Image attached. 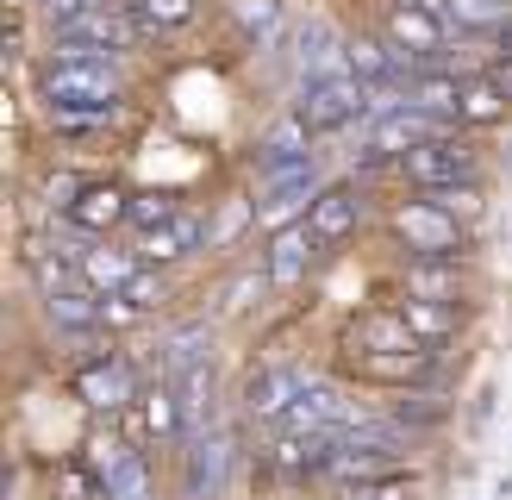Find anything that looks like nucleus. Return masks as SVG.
Returning <instances> with one entry per match:
<instances>
[{"instance_id": "1", "label": "nucleus", "mask_w": 512, "mask_h": 500, "mask_svg": "<svg viewBox=\"0 0 512 500\" xmlns=\"http://www.w3.org/2000/svg\"><path fill=\"white\" fill-rule=\"evenodd\" d=\"M138 38H144V25L132 19V7H88V13H57V19H50V44H57V57L119 63Z\"/></svg>"}, {"instance_id": "2", "label": "nucleus", "mask_w": 512, "mask_h": 500, "mask_svg": "<svg viewBox=\"0 0 512 500\" xmlns=\"http://www.w3.org/2000/svg\"><path fill=\"white\" fill-rule=\"evenodd\" d=\"M388 232L400 238V250H413V257H463L469 250V225L456 219V207H444L438 194L419 200H400V207L388 213Z\"/></svg>"}, {"instance_id": "3", "label": "nucleus", "mask_w": 512, "mask_h": 500, "mask_svg": "<svg viewBox=\"0 0 512 500\" xmlns=\"http://www.w3.org/2000/svg\"><path fill=\"white\" fill-rule=\"evenodd\" d=\"M44 107H119L125 75L119 63H94V57H50L38 75Z\"/></svg>"}, {"instance_id": "4", "label": "nucleus", "mask_w": 512, "mask_h": 500, "mask_svg": "<svg viewBox=\"0 0 512 500\" xmlns=\"http://www.w3.org/2000/svg\"><path fill=\"white\" fill-rule=\"evenodd\" d=\"M300 113L313 119V132H350L356 119H369V82L356 69H319L300 82Z\"/></svg>"}, {"instance_id": "5", "label": "nucleus", "mask_w": 512, "mask_h": 500, "mask_svg": "<svg viewBox=\"0 0 512 500\" xmlns=\"http://www.w3.org/2000/svg\"><path fill=\"white\" fill-rule=\"evenodd\" d=\"M319 163H288V169H269L263 188H256V232H281V225H300L319 200Z\"/></svg>"}, {"instance_id": "6", "label": "nucleus", "mask_w": 512, "mask_h": 500, "mask_svg": "<svg viewBox=\"0 0 512 500\" xmlns=\"http://www.w3.org/2000/svg\"><path fill=\"white\" fill-rule=\"evenodd\" d=\"M232 463H238V438L225 432V425L188 432L182 438V494L188 500H219V488L232 482Z\"/></svg>"}, {"instance_id": "7", "label": "nucleus", "mask_w": 512, "mask_h": 500, "mask_svg": "<svg viewBox=\"0 0 512 500\" xmlns=\"http://www.w3.org/2000/svg\"><path fill=\"white\" fill-rule=\"evenodd\" d=\"M138 369H132V357H94V363H82L75 369V400L94 413V419H113V413H132L138 407Z\"/></svg>"}, {"instance_id": "8", "label": "nucleus", "mask_w": 512, "mask_h": 500, "mask_svg": "<svg viewBox=\"0 0 512 500\" xmlns=\"http://www.w3.org/2000/svg\"><path fill=\"white\" fill-rule=\"evenodd\" d=\"M394 169L413 188H450V182H475V150L456 132H431V138H419L413 150H406Z\"/></svg>"}, {"instance_id": "9", "label": "nucleus", "mask_w": 512, "mask_h": 500, "mask_svg": "<svg viewBox=\"0 0 512 500\" xmlns=\"http://www.w3.org/2000/svg\"><path fill=\"white\" fill-rule=\"evenodd\" d=\"M207 238H213V219L200 213V207H182L169 225H150V232H138V257L157 263V269H169V263H182V257H200V250H207Z\"/></svg>"}, {"instance_id": "10", "label": "nucleus", "mask_w": 512, "mask_h": 500, "mask_svg": "<svg viewBox=\"0 0 512 500\" xmlns=\"http://www.w3.org/2000/svg\"><path fill=\"white\" fill-rule=\"evenodd\" d=\"M119 425H125L138 444H182V438H188V419H182V394H175V382L144 388L138 407L119 413Z\"/></svg>"}, {"instance_id": "11", "label": "nucleus", "mask_w": 512, "mask_h": 500, "mask_svg": "<svg viewBox=\"0 0 512 500\" xmlns=\"http://www.w3.org/2000/svg\"><path fill=\"white\" fill-rule=\"evenodd\" d=\"M381 38H394L406 57H419L425 69L444 57V44H450V19L438 13H425V7H406V0H394L388 19H381Z\"/></svg>"}, {"instance_id": "12", "label": "nucleus", "mask_w": 512, "mask_h": 500, "mask_svg": "<svg viewBox=\"0 0 512 500\" xmlns=\"http://www.w3.org/2000/svg\"><path fill=\"white\" fill-rule=\"evenodd\" d=\"M319 250H325V244L313 238V225H306V219H300V225H281V232H269V257H263V269L275 275V294L300 288Z\"/></svg>"}, {"instance_id": "13", "label": "nucleus", "mask_w": 512, "mask_h": 500, "mask_svg": "<svg viewBox=\"0 0 512 500\" xmlns=\"http://www.w3.org/2000/svg\"><path fill=\"white\" fill-rule=\"evenodd\" d=\"M306 388H313V375H306V369H294V363H263V369L244 382V413L275 419L281 407H294Z\"/></svg>"}, {"instance_id": "14", "label": "nucleus", "mask_w": 512, "mask_h": 500, "mask_svg": "<svg viewBox=\"0 0 512 500\" xmlns=\"http://www.w3.org/2000/svg\"><path fill=\"white\" fill-rule=\"evenodd\" d=\"M313 119H306L300 107L294 113H281V119H269V132L263 138H256V169H288V163H306V157H313Z\"/></svg>"}, {"instance_id": "15", "label": "nucleus", "mask_w": 512, "mask_h": 500, "mask_svg": "<svg viewBox=\"0 0 512 500\" xmlns=\"http://www.w3.org/2000/svg\"><path fill=\"white\" fill-rule=\"evenodd\" d=\"M44 325L63 338H82V332H107L100 325V288H63V294H44Z\"/></svg>"}, {"instance_id": "16", "label": "nucleus", "mask_w": 512, "mask_h": 500, "mask_svg": "<svg viewBox=\"0 0 512 500\" xmlns=\"http://www.w3.org/2000/svg\"><path fill=\"white\" fill-rule=\"evenodd\" d=\"M469 275L456 269V257H413L400 269V294H425V300H456L463 307Z\"/></svg>"}, {"instance_id": "17", "label": "nucleus", "mask_w": 512, "mask_h": 500, "mask_svg": "<svg viewBox=\"0 0 512 500\" xmlns=\"http://www.w3.org/2000/svg\"><path fill=\"white\" fill-rule=\"evenodd\" d=\"M506 113H512V94L494 82L488 69L463 75V88H456V125H500Z\"/></svg>"}, {"instance_id": "18", "label": "nucleus", "mask_w": 512, "mask_h": 500, "mask_svg": "<svg viewBox=\"0 0 512 500\" xmlns=\"http://www.w3.org/2000/svg\"><path fill=\"white\" fill-rule=\"evenodd\" d=\"M356 219H363V200H356V188H319L313 213H306V225H313L319 244H344L356 232Z\"/></svg>"}, {"instance_id": "19", "label": "nucleus", "mask_w": 512, "mask_h": 500, "mask_svg": "<svg viewBox=\"0 0 512 500\" xmlns=\"http://www.w3.org/2000/svg\"><path fill=\"white\" fill-rule=\"evenodd\" d=\"M69 219L82 225V232H113V225H125L132 219V194L125 188H113V182H94V188H82V200L69 207Z\"/></svg>"}, {"instance_id": "20", "label": "nucleus", "mask_w": 512, "mask_h": 500, "mask_svg": "<svg viewBox=\"0 0 512 500\" xmlns=\"http://www.w3.org/2000/svg\"><path fill=\"white\" fill-rule=\"evenodd\" d=\"M394 313H400L406 325H413V332H419L425 344H450L456 332H463V307H456V300H425V294H406Z\"/></svg>"}, {"instance_id": "21", "label": "nucleus", "mask_w": 512, "mask_h": 500, "mask_svg": "<svg viewBox=\"0 0 512 500\" xmlns=\"http://www.w3.org/2000/svg\"><path fill=\"white\" fill-rule=\"evenodd\" d=\"M175 394H182V419L188 432H207V425H219V369L213 363H194L188 375H175Z\"/></svg>"}, {"instance_id": "22", "label": "nucleus", "mask_w": 512, "mask_h": 500, "mask_svg": "<svg viewBox=\"0 0 512 500\" xmlns=\"http://www.w3.org/2000/svg\"><path fill=\"white\" fill-rule=\"evenodd\" d=\"M144 269V257L138 250H107V244H94L88 257H82V275H88V288H100V294H119L132 275Z\"/></svg>"}, {"instance_id": "23", "label": "nucleus", "mask_w": 512, "mask_h": 500, "mask_svg": "<svg viewBox=\"0 0 512 500\" xmlns=\"http://www.w3.org/2000/svg\"><path fill=\"white\" fill-rule=\"evenodd\" d=\"M132 7V19L144 25V32H188V25H200V0H125Z\"/></svg>"}, {"instance_id": "24", "label": "nucleus", "mask_w": 512, "mask_h": 500, "mask_svg": "<svg viewBox=\"0 0 512 500\" xmlns=\"http://www.w3.org/2000/svg\"><path fill=\"white\" fill-rule=\"evenodd\" d=\"M232 19L244 25V38L256 50L281 38V0H232Z\"/></svg>"}, {"instance_id": "25", "label": "nucleus", "mask_w": 512, "mask_h": 500, "mask_svg": "<svg viewBox=\"0 0 512 500\" xmlns=\"http://www.w3.org/2000/svg\"><path fill=\"white\" fill-rule=\"evenodd\" d=\"M450 25L456 32H500V25H512V0H450Z\"/></svg>"}, {"instance_id": "26", "label": "nucleus", "mask_w": 512, "mask_h": 500, "mask_svg": "<svg viewBox=\"0 0 512 500\" xmlns=\"http://www.w3.org/2000/svg\"><path fill=\"white\" fill-rule=\"evenodd\" d=\"M175 213H182V194H169V188H138V194H132V232L169 225Z\"/></svg>"}, {"instance_id": "27", "label": "nucleus", "mask_w": 512, "mask_h": 500, "mask_svg": "<svg viewBox=\"0 0 512 500\" xmlns=\"http://www.w3.org/2000/svg\"><path fill=\"white\" fill-rule=\"evenodd\" d=\"M269 288H275V275H269V269H238L232 282H225V294H219V300H225V313H250Z\"/></svg>"}, {"instance_id": "28", "label": "nucleus", "mask_w": 512, "mask_h": 500, "mask_svg": "<svg viewBox=\"0 0 512 500\" xmlns=\"http://www.w3.org/2000/svg\"><path fill=\"white\" fill-rule=\"evenodd\" d=\"M338 500H419L413 475H381V482H344Z\"/></svg>"}, {"instance_id": "29", "label": "nucleus", "mask_w": 512, "mask_h": 500, "mask_svg": "<svg viewBox=\"0 0 512 500\" xmlns=\"http://www.w3.org/2000/svg\"><path fill=\"white\" fill-rule=\"evenodd\" d=\"M82 188H88V182H82L75 169H50L44 182H38V194H44V207H50V213H69L75 200H82Z\"/></svg>"}, {"instance_id": "30", "label": "nucleus", "mask_w": 512, "mask_h": 500, "mask_svg": "<svg viewBox=\"0 0 512 500\" xmlns=\"http://www.w3.org/2000/svg\"><path fill=\"white\" fill-rule=\"evenodd\" d=\"M119 294H132V300H138L144 313H157V307H169V282H163V269H157V263H144V269L132 275V282L119 288Z\"/></svg>"}, {"instance_id": "31", "label": "nucleus", "mask_w": 512, "mask_h": 500, "mask_svg": "<svg viewBox=\"0 0 512 500\" xmlns=\"http://www.w3.org/2000/svg\"><path fill=\"white\" fill-rule=\"evenodd\" d=\"M38 7L57 19V13H88V7H125V0H38Z\"/></svg>"}, {"instance_id": "32", "label": "nucleus", "mask_w": 512, "mask_h": 500, "mask_svg": "<svg viewBox=\"0 0 512 500\" xmlns=\"http://www.w3.org/2000/svg\"><path fill=\"white\" fill-rule=\"evenodd\" d=\"M488 75H494V82H500V88H506V94H512V50H506V57H500V63H494V69H488Z\"/></svg>"}, {"instance_id": "33", "label": "nucleus", "mask_w": 512, "mask_h": 500, "mask_svg": "<svg viewBox=\"0 0 512 500\" xmlns=\"http://www.w3.org/2000/svg\"><path fill=\"white\" fill-rule=\"evenodd\" d=\"M406 7H425V13H438V19H450V0H406Z\"/></svg>"}]
</instances>
